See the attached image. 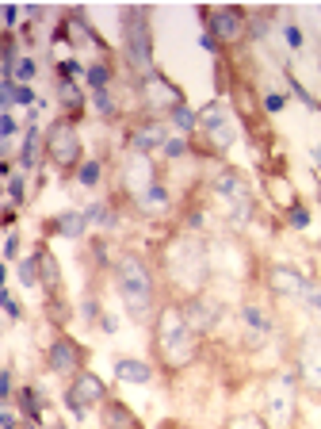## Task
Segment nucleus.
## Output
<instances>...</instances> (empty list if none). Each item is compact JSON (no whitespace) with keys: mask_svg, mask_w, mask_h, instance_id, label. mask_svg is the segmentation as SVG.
I'll return each mask as SVG.
<instances>
[{"mask_svg":"<svg viewBox=\"0 0 321 429\" xmlns=\"http://www.w3.org/2000/svg\"><path fill=\"white\" fill-rule=\"evenodd\" d=\"M199 330L187 322L184 307L180 303H164L153 318V353H157L161 368L169 372H184L192 368L199 357Z\"/></svg>","mask_w":321,"mask_h":429,"instance_id":"1","label":"nucleus"},{"mask_svg":"<svg viewBox=\"0 0 321 429\" xmlns=\"http://www.w3.org/2000/svg\"><path fill=\"white\" fill-rule=\"evenodd\" d=\"M115 291H119L122 307L134 322H153V303H157V280L153 269L145 265V257L138 253H122L115 261Z\"/></svg>","mask_w":321,"mask_h":429,"instance_id":"2","label":"nucleus"},{"mask_svg":"<svg viewBox=\"0 0 321 429\" xmlns=\"http://www.w3.org/2000/svg\"><path fill=\"white\" fill-rule=\"evenodd\" d=\"M164 269H169L172 284L184 288V299L203 295V288L211 280V249L195 234H180L164 249Z\"/></svg>","mask_w":321,"mask_h":429,"instance_id":"3","label":"nucleus"},{"mask_svg":"<svg viewBox=\"0 0 321 429\" xmlns=\"http://www.w3.org/2000/svg\"><path fill=\"white\" fill-rule=\"evenodd\" d=\"M119 27H122V50H127V62L138 73H150L157 69L153 66V31H150V8L142 4H130L119 12Z\"/></svg>","mask_w":321,"mask_h":429,"instance_id":"4","label":"nucleus"},{"mask_svg":"<svg viewBox=\"0 0 321 429\" xmlns=\"http://www.w3.org/2000/svg\"><path fill=\"white\" fill-rule=\"evenodd\" d=\"M46 161L57 169L62 176H77V169L85 165V142H80V131L69 115L54 119L50 131H46Z\"/></svg>","mask_w":321,"mask_h":429,"instance_id":"5","label":"nucleus"},{"mask_svg":"<svg viewBox=\"0 0 321 429\" xmlns=\"http://www.w3.org/2000/svg\"><path fill=\"white\" fill-rule=\"evenodd\" d=\"M294 399H299V376L294 372H276L264 384V418L271 429H291Z\"/></svg>","mask_w":321,"mask_h":429,"instance_id":"6","label":"nucleus"},{"mask_svg":"<svg viewBox=\"0 0 321 429\" xmlns=\"http://www.w3.org/2000/svg\"><path fill=\"white\" fill-rule=\"evenodd\" d=\"M214 196H218V204L226 207V215L234 218V223H249L252 215V192H249V181H245L237 169H222L218 176H214Z\"/></svg>","mask_w":321,"mask_h":429,"instance_id":"7","label":"nucleus"},{"mask_svg":"<svg viewBox=\"0 0 321 429\" xmlns=\"http://www.w3.org/2000/svg\"><path fill=\"white\" fill-rule=\"evenodd\" d=\"M199 134L203 142H207L211 153H226L229 146L237 142V127H234V115H229V108L222 100H211L207 108L199 111Z\"/></svg>","mask_w":321,"mask_h":429,"instance_id":"8","label":"nucleus"},{"mask_svg":"<svg viewBox=\"0 0 321 429\" xmlns=\"http://www.w3.org/2000/svg\"><path fill=\"white\" fill-rule=\"evenodd\" d=\"M107 399H111V395H107V384L96 372H80V376H73L69 387H65V410H69L73 418H80V422L88 418V410L104 407Z\"/></svg>","mask_w":321,"mask_h":429,"instance_id":"9","label":"nucleus"},{"mask_svg":"<svg viewBox=\"0 0 321 429\" xmlns=\"http://www.w3.org/2000/svg\"><path fill=\"white\" fill-rule=\"evenodd\" d=\"M138 92H142L145 111H153V115H172V111L184 104V92H180V88L172 85V80L164 77L161 69H150V73H145L142 85H138Z\"/></svg>","mask_w":321,"mask_h":429,"instance_id":"10","label":"nucleus"},{"mask_svg":"<svg viewBox=\"0 0 321 429\" xmlns=\"http://www.w3.org/2000/svg\"><path fill=\"white\" fill-rule=\"evenodd\" d=\"M207 35L218 46H237L245 35H249V12L237 8V4L214 8V12L207 15Z\"/></svg>","mask_w":321,"mask_h":429,"instance_id":"11","label":"nucleus"},{"mask_svg":"<svg viewBox=\"0 0 321 429\" xmlns=\"http://www.w3.org/2000/svg\"><path fill=\"white\" fill-rule=\"evenodd\" d=\"M294 376L306 391L321 395V330H310L302 334L299 349H294Z\"/></svg>","mask_w":321,"mask_h":429,"instance_id":"12","label":"nucleus"},{"mask_svg":"<svg viewBox=\"0 0 321 429\" xmlns=\"http://www.w3.org/2000/svg\"><path fill=\"white\" fill-rule=\"evenodd\" d=\"M85 360H88V353L80 349L77 342H73L69 334H57L50 345H46V368L54 372V376H80L85 372Z\"/></svg>","mask_w":321,"mask_h":429,"instance_id":"13","label":"nucleus"},{"mask_svg":"<svg viewBox=\"0 0 321 429\" xmlns=\"http://www.w3.org/2000/svg\"><path fill=\"white\" fill-rule=\"evenodd\" d=\"M153 181H157V165H153L150 153H130V157L122 161V176H119V184L127 188V196L138 199Z\"/></svg>","mask_w":321,"mask_h":429,"instance_id":"14","label":"nucleus"},{"mask_svg":"<svg viewBox=\"0 0 321 429\" xmlns=\"http://www.w3.org/2000/svg\"><path fill=\"white\" fill-rule=\"evenodd\" d=\"M268 288H271V295H279V299H306L310 280L302 276L294 265H271L268 269Z\"/></svg>","mask_w":321,"mask_h":429,"instance_id":"15","label":"nucleus"},{"mask_svg":"<svg viewBox=\"0 0 321 429\" xmlns=\"http://www.w3.org/2000/svg\"><path fill=\"white\" fill-rule=\"evenodd\" d=\"M184 314H187V322H192L195 330H199V334H207V330H214L222 322V303L218 299H211L207 291H203V295H192V299H184Z\"/></svg>","mask_w":321,"mask_h":429,"instance_id":"16","label":"nucleus"},{"mask_svg":"<svg viewBox=\"0 0 321 429\" xmlns=\"http://www.w3.org/2000/svg\"><path fill=\"white\" fill-rule=\"evenodd\" d=\"M43 157H46V134L38 131L35 111H31L27 127H23V146H20V157H15V165H20L23 173H35V169H38V161H43Z\"/></svg>","mask_w":321,"mask_h":429,"instance_id":"17","label":"nucleus"},{"mask_svg":"<svg viewBox=\"0 0 321 429\" xmlns=\"http://www.w3.org/2000/svg\"><path fill=\"white\" fill-rule=\"evenodd\" d=\"M241 326H245V342L249 345H264L271 337V330H276V322H271V314L264 311V307L245 303L241 307Z\"/></svg>","mask_w":321,"mask_h":429,"instance_id":"18","label":"nucleus"},{"mask_svg":"<svg viewBox=\"0 0 321 429\" xmlns=\"http://www.w3.org/2000/svg\"><path fill=\"white\" fill-rule=\"evenodd\" d=\"M130 146H134V153L164 150V146H169V123H161V119H145V123H138V131L130 134Z\"/></svg>","mask_w":321,"mask_h":429,"instance_id":"19","label":"nucleus"},{"mask_svg":"<svg viewBox=\"0 0 321 429\" xmlns=\"http://www.w3.org/2000/svg\"><path fill=\"white\" fill-rule=\"evenodd\" d=\"M35 261H38V280H43L46 299H62V269H57V257L46 246H38Z\"/></svg>","mask_w":321,"mask_h":429,"instance_id":"20","label":"nucleus"},{"mask_svg":"<svg viewBox=\"0 0 321 429\" xmlns=\"http://www.w3.org/2000/svg\"><path fill=\"white\" fill-rule=\"evenodd\" d=\"M100 426L104 429H142L138 414L122 399H107L104 402V407H100Z\"/></svg>","mask_w":321,"mask_h":429,"instance_id":"21","label":"nucleus"},{"mask_svg":"<svg viewBox=\"0 0 321 429\" xmlns=\"http://www.w3.org/2000/svg\"><path fill=\"white\" fill-rule=\"evenodd\" d=\"M115 379H119V384H138V387H145V384H153V368H150L145 360L119 357V360H115Z\"/></svg>","mask_w":321,"mask_h":429,"instance_id":"22","label":"nucleus"},{"mask_svg":"<svg viewBox=\"0 0 321 429\" xmlns=\"http://www.w3.org/2000/svg\"><path fill=\"white\" fill-rule=\"evenodd\" d=\"M50 230L62 234V238H69V241H77V238H85L88 218H85V211H62V215H54Z\"/></svg>","mask_w":321,"mask_h":429,"instance_id":"23","label":"nucleus"},{"mask_svg":"<svg viewBox=\"0 0 321 429\" xmlns=\"http://www.w3.org/2000/svg\"><path fill=\"white\" fill-rule=\"evenodd\" d=\"M138 207H142V211H164V207H169V188H164L161 181H153L150 188L142 192V196L134 199Z\"/></svg>","mask_w":321,"mask_h":429,"instance_id":"24","label":"nucleus"},{"mask_svg":"<svg viewBox=\"0 0 321 429\" xmlns=\"http://www.w3.org/2000/svg\"><path fill=\"white\" fill-rule=\"evenodd\" d=\"M57 100H62V108L73 115H80V108H85V96H80L77 80H57Z\"/></svg>","mask_w":321,"mask_h":429,"instance_id":"25","label":"nucleus"},{"mask_svg":"<svg viewBox=\"0 0 321 429\" xmlns=\"http://www.w3.org/2000/svg\"><path fill=\"white\" fill-rule=\"evenodd\" d=\"M169 127H176L180 134H195L199 131V111H192L187 104H180V108L169 115Z\"/></svg>","mask_w":321,"mask_h":429,"instance_id":"26","label":"nucleus"},{"mask_svg":"<svg viewBox=\"0 0 321 429\" xmlns=\"http://www.w3.org/2000/svg\"><path fill=\"white\" fill-rule=\"evenodd\" d=\"M15 402H20V410L31 418V422H43V399H38L35 387H23V391L15 395Z\"/></svg>","mask_w":321,"mask_h":429,"instance_id":"27","label":"nucleus"},{"mask_svg":"<svg viewBox=\"0 0 321 429\" xmlns=\"http://www.w3.org/2000/svg\"><path fill=\"white\" fill-rule=\"evenodd\" d=\"M15 276H20L23 288H43V280H38V261H35V253L15 261Z\"/></svg>","mask_w":321,"mask_h":429,"instance_id":"28","label":"nucleus"},{"mask_svg":"<svg viewBox=\"0 0 321 429\" xmlns=\"http://www.w3.org/2000/svg\"><path fill=\"white\" fill-rule=\"evenodd\" d=\"M100 176H104L100 157H85V165L77 169V184H80V188H96V184H100Z\"/></svg>","mask_w":321,"mask_h":429,"instance_id":"29","label":"nucleus"},{"mask_svg":"<svg viewBox=\"0 0 321 429\" xmlns=\"http://www.w3.org/2000/svg\"><path fill=\"white\" fill-rule=\"evenodd\" d=\"M85 218H88V226H104V230H111V226H115V211L107 204H100V199L85 207Z\"/></svg>","mask_w":321,"mask_h":429,"instance_id":"30","label":"nucleus"},{"mask_svg":"<svg viewBox=\"0 0 321 429\" xmlns=\"http://www.w3.org/2000/svg\"><path fill=\"white\" fill-rule=\"evenodd\" d=\"M85 80L92 85V92H100V88L111 85V66H107V62H96V66H88V69H85Z\"/></svg>","mask_w":321,"mask_h":429,"instance_id":"31","label":"nucleus"},{"mask_svg":"<svg viewBox=\"0 0 321 429\" xmlns=\"http://www.w3.org/2000/svg\"><path fill=\"white\" fill-rule=\"evenodd\" d=\"M23 199H27V176H23V173H12V176H8V204L20 207Z\"/></svg>","mask_w":321,"mask_h":429,"instance_id":"32","label":"nucleus"},{"mask_svg":"<svg viewBox=\"0 0 321 429\" xmlns=\"http://www.w3.org/2000/svg\"><path fill=\"white\" fill-rule=\"evenodd\" d=\"M226 429H271L264 414H234Z\"/></svg>","mask_w":321,"mask_h":429,"instance_id":"33","label":"nucleus"},{"mask_svg":"<svg viewBox=\"0 0 321 429\" xmlns=\"http://www.w3.org/2000/svg\"><path fill=\"white\" fill-rule=\"evenodd\" d=\"M35 73H38V62L27 54V58H20V66H15L12 80H15V85H31V80H35Z\"/></svg>","mask_w":321,"mask_h":429,"instance_id":"34","label":"nucleus"},{"mask_svg":"<svg viewBox=\"0 0 321 429\" xmlns=\"http://www.w3.org/2000/svg\"><path fill=\"white\" fill-rule=\"evenodd\" d=\"M287 218H291V226H294V230H306V226H310V207L291 204V211H287Z\"/></svg>","mask_w":321,"mask_h":429,"instance_id":"35","label":"nucleus"},{"mask_svg":"<svg viewBox=\"0 0 321 429\" xmlns=\"http://www.w3.org/2000/svg\"><path fill=\"white\" fill-rule=\"evenodd\" d=\"M92 108L100 111V115H115V100L107 88H100V92H92Z\"/></svg>","mask_w":321,"mask_h":429,"instance_id":"36","label":"nucleus"},{"mask_svg":"<svg viewBox=\"0 0 321 429\" xmlns=\"http://www.w3.org/2000/svg\"><path fill=\"white\" fill-rule=\"evenodd\" d=\"M4 261L8 265L20 261V230H8V238H4Z\"/></svg>","mask_w":321,"mask_h":429,"instance_id":"37","label":"nucleus"},{"mask_svg":"<svg viewBox=\"0 0 321 429\" xmlns=\"http://www.w3.org/2000/svg\"><path fill=\"white\" fill-rule=\"evenodd\" d=\"M0 303H4V311H8V318H12V322H20V318H23V307L15 303L12 288H4V291H0Z\"/></svg>","mask_w":321,"mask_h":429,"instance_id":"38","label":"nucleus"},{"mask_svg":"<svg viewBox=\"0 0 321 429\" xmlns=\"http://www.w3.org/2000/svg\"><path fill=\"white\" fill-rule=\"evenodd\" d=\"M80 318H85L88 326H92V322H104V311H100V303H96L92 295H88L85 303H80Z\"/></svg>","mask_w":321,"mask_h":429,"instance_id":"39","label":"nucleus"},{"mask_svg":"<svg viewBox=\"0 0 321 429\" xmlns=\"http://www.w3.org/2000/svg\"><path fill=\"white\" fill-rule=\"evenodd\" d=\"M12 104H20V108H31V111H35L38 108V104H35V88H31V85H15V100Z\"/></svg>","mask_w":321,"mask_h":429,"instance_id":"40","label":"nucleus"},{"mask_svg":"<svg viewBox=\"0 0 321 429\" xmlns=\"http://www.w3.org/2000/svg\"><path fill=\"white\" fill-rule=\"evenodd\" d=\"M287 80H291V92L299 96V100L306 104L310 111H318V100H314V96H310V92H306V88H302V85H299V80H294V73H291V69H287Z\"/></svg>","mask_w":321,"mask_h":429,"instance_id":"41","label":"nucleus"},{"mask_svg":"<svg viewBox=\"0 0 321 429\" xmlns=\"http://www.w3.org/2000/svg\"><path fill=\"white\" fill-rule=\"evenodd\" d=\"M164 157H172V161H176V157H187V139H169V146H164Z\"/></svg>","mask_w":321,"mask_h":429,"instance_id":"42","label":"nucleus"},{"mask_svg":"<svg viewBox=\"0 0 321 429\" xmlns=\"http://www.w3.org/2000/svg\"><path fill=\"white\" fill-rule=\"evenodd\" d=\"M0 134H4V139H15V134H20V123H15L12 111H4V115H0Z\"/></svg>","mask_w":321,"mask_h":429,"instance_id":"43","label":"nucleus"},{"mask_svg":"<svg viewBox=\"0 0 321 429\" xmlns=\"http://www.w3.org/2000/svg\"><path fill=\"white\" fill-rule=\"evenodd\" d=\"M283 38H287V46H291V50H302V43H306V38H302V31L294 27V23H287V27H283Z\"/></svg>","mask_w":321,"mask_h":429,"instance_id":"44","label":"nucleus"},{"mask_svg":"<svg viewBox=\"0 0 321 429\" xmlns=\"http://www.w3.org/2000/svg\"><path fill=\"white\" fill-rule=\"evenodd\" d=\"M306 303H310V311L314 314H321V288L310 280V288H306Z\"/></svg>","mask_w":321,"mask_h":429,"instance_id":"45","label":"nucleus"},{"mask_svg":"<svg viewBox=\"0 0 321 429\" xmlns=\"http://www.w3.org/2000/svg\"><path fill=\"white\" fill-rule=\"evenodd\" d=\"M283 104H287L283 92H264V108L268 111H283Z\"/></svg>","mask_w":321,"mask_h":429,"instance_id":"46","label":"nucleus"},{"mask_svg":"<svg viewBox=\"0 0 321 429\" xmlns=\"http://www.w3.org/2000/svg\"><path fill=\"white\" fill-rule=\"evenodd\" d=\"M0 429H15V410L4 407V414H0Z\"/></svg>","mask_w":321,"mask_h":429,"instance_id":"47","label":"nucleus"},{"mask_svg":"<svg viewBox=\"0 0 321 429\" xmlns=\"http://www.w3.org/2000/svg\"><path fill=\"white\" fill-rule=\"evenodd\" d=\"M15 20H20V8H15V4H8V8H4V23H8V31L15 27Z\"/></svg>","mask_w":321,"mask_h":429,"instance_id":"48","label":"nucleus"},{"mask_svg":"<svg viewBox=\"0 0 321 429\" xmlns=\"http://www.w3.org/2000/svg\"><path fill=\"white\" fill-rule=\"evenodd\" d=\"M199 46H203V50H211V54H214V50H218V43H214V38H211V35H199Z\"/></svg>","mask_w":321,"mask_h":429,"instance_id":"49","label":"nucleus"},{"mask_svg":"<svg viewBox=\"0 0 321 429\" xmlns=\"http://www.w3.org/2000/svg\"><path fill=\"white\" fill-rule=\"evenodd\" d=\"M27 20H43V4H27Z\"/></svg>","mask_w":321,"mask_h":429,"instance_id":"50","label":"nucleus"},{"mask_svg":"<svg viewBox=\"0 0 321 429\" xmlns=\"http://www.w3.org/2000/svg\"><path fill=\"white\" fill-rule=\"evenodd\" d=\"M100 326L107 330V334H111V330H119V322H115V314H104V322H100Z\"/></svg>","mask_w":321,"mask_h":429,"instance_id":"51","label":"nucleus"},{"mask_svg":"<svg viewBox=\"0 0 321 429\" xmlns=\"http://www.w3.org/2000/svg\"><path fill=\"white\" fill-rule=\"evenodd\" d=\"M310 157L318 161V169H321V146H314V150H310Z\"/></svg>","mask_w":321,"mask_h":429,"instance_id":"52","label":"nucleus"}]
</instances>
